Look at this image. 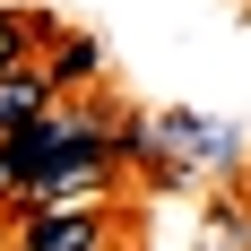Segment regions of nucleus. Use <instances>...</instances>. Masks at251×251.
I'll return each mask as SVG.
<instances>
[{"label":"nucleus","mask_w":251,"mask_h":251,"mask_svg":"<svg viewBox=\"0 0 251 251\" xmlns=\"http://www.w3.org/2000/svg\"><path fill=\"white\" fill-rule=\"evenodd\" d=\"M96 200H52V208H35L26 217V234H18V251H78V243H96Z\"/></svg>","instance_id":"nucleus-1"},{"label":"nucleus","mask_w":251,"mask_h":251,"mask_svg":"<svg viewBox=\"0 0 251 251\" xmlns=\"http://www.w3.org/2000/svg\"><path fill=\"white\" fill-rule=\"evenodd\" d=\"M44 104H61V87H52V70H0V148H18V130L44 113Z\"/></svg>","instance_id":"nucleus-2"},{"label":"nucleus","mask_w":251,"mask_h":251,"mask_svg":"<svg viewBox=\"0 0 251 251\" xmlns=\"http://www.w3.org/2000/svg\"><path fill=\"white\" fill-rule=\"evenodd\" d=\"M44 70H52V87L70 96V87H87V78L104 70V52H96V35H61V52H52Z\"/></svg>","instance_id":"nucleus-3"},{"label":"nucleus","mask_w":251,"mask_h":251,"mask_svg":"<svg viewBox=\"0 0 251 251\" xmlns=\"http://www.w3.org/2000/svg\"><path fill=\"white\" fill-rule=\"evenodd\" d=\"M35 35H44V18H26V9H0V70L35 61Z\"/></svg>","instance_id":"nucleus-4"},{"label":"nucleus","mask_w":251,"mask_h":251,"mask_svg":"<svg viewBox=\"0 0 251 251\" xmlns=\"http://www.w3.org/2000/svg\"><path fill=\"white\" fill-rule=\"evenodd\" d=\"M78 251H113V234H96V243H78Z\"/></svg>","instance_id":"nucleus-5"}]
</instances>
